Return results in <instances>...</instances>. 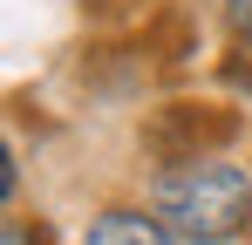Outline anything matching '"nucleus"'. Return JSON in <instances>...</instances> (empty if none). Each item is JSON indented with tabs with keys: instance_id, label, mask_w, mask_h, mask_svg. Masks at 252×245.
Returning a JSON list of instances; mask_svg holds the SVG:
<instances>
[{
	"instance_id": "obj_2",
	"label": "nucleus",
	"mask_w": 252,
	"mask_h": 245,
	"mask_svg": "<svg viewBox=\"0 0 252 245\" xmlns=\"http://www.w3.org/2000/svg\"><path fill=\"white\" fill-rule=\"evenodd\" d=\"M82 245H177L150 218V211H129V204H109V211H95L89 218V232H82Z\"/></svg>"
},
{
	"instance_id": "obj_1",
	"label": "nucleus",
	"mask_w": 252,
	"mask_h": 245,
	"mask_svg": "<svg viewBox=\"0 0 252 245\" xmlns=\"http://www.w3.org/2000/svg\"><path fill=\"white\" fill-rule=\"evenodd\" d=\"M150 218L177 245H232L252 232V170L232 157H184L150 177Z\"/></svg>"
},
{
	"instance_id": "obj_4",
	"label": "nucleus",
	"mask_w": 252,
	"mask_h": 245,
	"mask_svg": "<svg viewBox=\"0 0 252 245\" xmlns=\"http://www.w3.org/2000/svg\"><path fill=\"white\" fill-rule=\"evenodd\" d=\"M14 191H21V170H14V150L0 143V204L14 198Z\"/></svg>"
},
{
	"instance_id": "obj_3",
	"label": "nucleus",
	"mask_w": 252,
	"mask_h": 245,
	"mask_svg": "<svg viewBox=\"0 0 252 245\" xmlns=\"http://www.w3.org/2000/svg\"><path fill=\"white\" fill-rule=\"evenodd\" d=\"M225 28H232V41L252 55V0H225Z\"/></svg>"
},
{
	"instance_id": "obj_5",
	"label": "nucleus",
	"mask_w": 252,
	"mask_h": 245,
	"mask_svg": "<svg viewBox=\"0 0 252 245\" xmlns=\"http://www.w3.org/2000/svg\"><path fill=\"white\" fill-rule=\"evenodd\" d=\"M0 245H48V239L34 225H7V218H0Z\"/></svg>"
}]
</instances>
